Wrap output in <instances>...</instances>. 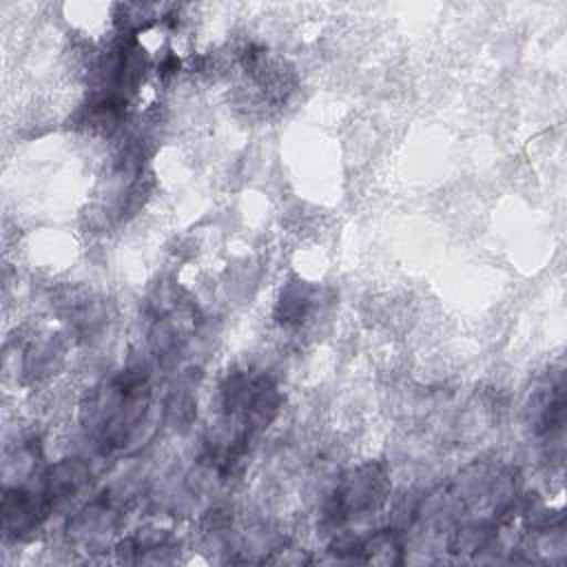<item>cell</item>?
I'll use <instances>...</instances> for the list:
<instances>
[{
	"label": "cell",
	"instance_id": "6da1fadb",
	"mask_svg": "<svg viewBox=\"0 0 567 567\" xmlns=\"http://www.w3.org/2000/svg\"><path fill=\"white\" fill-rule=\"evenodd\" d=\"M383 474L368 465L359 472H352L350 478L343 481L339 492L334 494V512L332 516H350L354 512H363L374 507L383 496Z\"/></svg>",
	"mask_w": 567,
	"mask_h": 567
},
{
	"label": "cell",
	"instance_id": "7a4b0ae2",
	"mask_svg": "<svg viewBox=\"0 0 567 567\" xmlns=\"http://www.w3.org/2000/svg\"><path fill=\"white\" fill-rule=\"evenodd\" d=\"M89 478V467L80 461H64L53 465L44 476L42 496L49 505H55L60 501L71 498Z\"/></svg>",
	"mask_w": 567,
	"mask_h": 567
}]
</instances>
